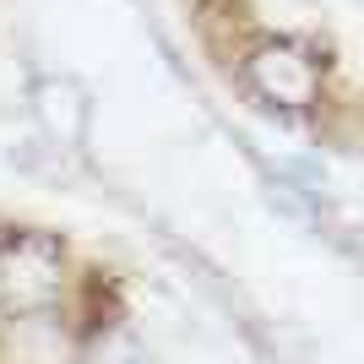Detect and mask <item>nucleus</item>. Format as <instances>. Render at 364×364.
<instances>
[{"label": "nucleus", "mask_w": 364, "mask_h": 364, "mask_svg": "<svg viewBox=\"0 0 364 364\" xmlns=\"http://www.w3.org/2000/svg\"><path fill=\"white\" fill-rule=\"evenodd\" d=\"M245 76H250V87L267 98V104H310L321 92V65L310 60V49L289 44V38H267V44L250 49V60H245Z\"/></svg>", "instance_id": "1"}, {"label": "nucleus", "mask_w": 364, "mask_h": 364, "mask_svg": "<svg viewBox=\"0 0 364 364\" xmlns=\"http://www.w3.org/2000/svg\"><path fill=\"white\" fill-rule=\"evenodd\" d=\"M0 294L16 304V310H38L60 294V245L38 240V234H22L0 250Z\"/></svg>", "instance_id": "2"}, {"label": "nucleus", "mask_w": 364, "mask_h": 364, "mask_svg": "<svg viewBox=\"0 0 364 364\" xmlns=\"http://www.w3.org/2000/svg\"><path fill=\"white\" fill-rule=\"evenodd\" d=\"M38 114H44V125L55 136H65V141L82 136V98H76L71 82H44L38 87Z\"/></svg>", "instance_id": "3"}]
</instances>
